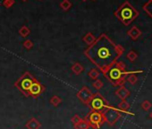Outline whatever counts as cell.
I'll return each instance as SVG.
<instances>
[{"mask_svg": "<svg viewBox=\"0 0 152 129\" xmlns=\"http://www.w3.org/2000/svg\"><path fill=\"white\" fill-rule=\"evenodd\" d=\"M103 82L101 81V80H99V79H97V80H95V82L92 84V86L96 89V90H100L102 87H103Z\"/></svg>", "mask_w": 152, "mask_h": 129, "instance_id": "cell-24", "label": "cell"}, {"mask_svg": "<svg viewBox=\"0 0 152 129\" xmlns=\"http://www.w3.org/2000/svg\"><path fill=\"white\" fill-rule=\"evenodd\" d=\"M149 117H150V118L152 119V112H151V113L149 114Z\"/></svg>", "mask_w": 152, "mask_h": 129, "instance_id": "cell-29", "label": "cell"}, {"mask_svg": "<svg viewBox=\"0 0 152 129\" xmlns=\"http://www.w3.org/2000/svg\"><path fill=\"white\" fill-rule=\"evenodd\" d=\"M22 1H23V2H27L28 0H22Z\"/></svg>", "mask_w": 152, "mask_h": 129, "instance_id": "cell-30", "label": "cell"}, {"mask_svg": "<svg viewBox=\"0 0 152 129\" xmlns=\"http://www.w3.org/2000/svg\"><path fill=\"white\" fill-rule=\"evenodd\" d=\"M77 98L84 104H86L87 106H89L91 99H92V96H93V93L91 92V91L87 87V86H83L78 92L76 94Z\"/></svg>", "mask_w": 152, "mask_h": 129, "instance_id": "cell-8", "label": "cell"}, {"mask_svg": "<svg viewBox=\"0 0 152 129\" xmlns=\"http://www.w3.org/2000/svg\"><path fill=\"white\" fill-rule=\"evenodd\" d=\"M142 8L148 16L152 17V1L151 0H148V1L143 6Z\"/></svg>", "mask_w": 152, "mask_h": 129, "instance_id": "cell-18", "label": "cell"}, {"mask_svg": "<svg viewBox=\"0 0 152 129\" xmlns=\"http://www.w3.org/2000/svg\"><path fill=\"white\" fill-rule=\"evenodd\" d=\"M115 94H116V96L119 97L122 100H125L131 95V92H130V91H129L126 87H124V86L123 85V86H120V87L116 90Z\"/></svg>", "mask_w": 152, "mask_h": 129, "instance_id": "cell-10", "label": "cell"}, {"mask_svg": "<svg viewBox=\"0 0 152 129\" xmlns=\"http://www.w3.org/2000/svg\"><path fill=\"white\" fill-rule=\"evenodd\" d=\"M39 1H42V0H39Z\"/></svg>", "mask_w": 152, "mask_h": 129, "instance_id": "cell-33", "label": "cell"}, {"mask_svg": "<svg viewBox=\"0 0 152 129\" xmlns=\"http://www.w3.org/2000/svg\"><path fill=\"white\" fill-rule=\"evenodd\" d=\"M60 7L64 11H68L72 7V3L70 0H63V1L60 3Z\"/></svg>", "mask_w": 152, "mask_h": 129, "instance_id": "cell-21", "label": "cell"}, {"mask_svg": "<svg viewBox=\"0 0 152 129\" xmlns=\"http://www.w3.org/2000/svg\"><path fill=\"white\" fill-rule=\"evenodd\" d=\"M151 1H152V0H151Z\"/></svg>", "mask_w": 152, "mask_h": 129, "instance_id": "cell-34", "label": "cell"}, {"mask_svg": "<svg viewBox=\"0 0 152 129\" xmlns=\"http://www.w3.org/2000/svg\"><path fill=\"white\" fill-rule=\"evenodd\" d=\"M99 75H100V71H99V69H97V68H92V69H91L90 72H89V74H88L89 77H90L91 79H92V80H97L98 77L99 76Z\"/></svg>", "mask_w": 152, "mask_h": 129, "instance_id": "cell-19", "label": "cell"}, {"mask_svg": "<svg viewBox=\"0 0 152 129\" xmlns=\"http://www.w3.org/2000/svg\"><path fill=\"white\" fill-rule=\"evenodd\" d=\"M137 73H142V71H134V72H128V75L126 77V80L131 84H135L138 82V77L136 76Z\"/></svg>", "mask_w": 152, "mask_h": 129, "instance_id": "cell-13", "label": "cell"}, {"mask_svg": "<svg viewBox=\"0 0 152 129\" xmlns=\"http://www.w3.org/2000/svg\"><path fill=\"white\" fill-rule=\"evenodd\" d=\"M141 108L145 110V111H148L150 108H152V104L149 100H144L142 103H141Z\"/></svg>", "mask_w": 152, "mask_h": 129, "instance_id": "cell-25", "label": "cell"}, {"mask_svg": "<svg viewBox=\"0 0 152 129\" xmlns=\"http://www.w3.org/2000/svg\"><path fill=\"white\" fill-rule=\"evenodd\" d=\"M141 31L137 27V26H133V27H132L128 32H127V35L132 40H138L140 37V35H141Z\"/></svg>", "mask_w": 152, "mask_h": 129, "instance_id": "cell-11", "label": "cell"}, {"mask_svg": "<svg viewBox=\"0 0 152 129\" xmlns=\"http://www.w3.org/2000/svg\"><path fill=\"white\" fill-rule=\"evenodd\" d=\"M44 91H45V87L43 86V84L36 79L32 83V84L30 88L29 95L33 97V98H38Z\"/></svg>", "mask_w": 152, "mask_h": 129, "instance_id": "cell-9", "label": "cell"}, {"mask_svg": "<svg viewBox=\"0 0 152 129\" xmlns=\"http://www.w3.org/2000/svg\"><path fill=\"white\" fill-rule=\"evenodd\" d=\"M126 57L128 58V60H129L130 62H134V61L138 58V55H137V53H136L135 51L131 50V51H129L128 54L126 55Z\"/></svg>", "mask_w": 152, "mask_h": 129, "instance_id": "cell-23", "label": "cell"}, {"mask_svg": "<svg viewBox=\"0 0 152 129\" xmlns=\"http://www.w3.org/2000/svg\"><path fill=\"white\" fill-rule=\"evenodd\" d=\"M25 127L27 129H39L41 127V124L37 118L32 117L27 121V123L25 124Z\"/></svg>", "mask_w": 152, "mask_h": 129, "instance_id": "cell-12", "label": "cell"}, {"mask_svg": "<svg viewBox=\"0 0 152 129\" xmlns=\"http://www.w3.org/2000/svg\"><path fill=\"white\" fill-rule=\"evenodd\" d=\"M124 48L115 44L107 34L102 33L95 42L89 46L84 55L104 75L124 54Z\"/></svg>", "mask_w": 152, "mask_h": 129, "instance_id": "cell-1", "label": "cell"}, {"mask_svg": "<svg viewBox=\"0 0 152 129\" xmlns=\"http://www.w3.org/2000/svg\"><path fill=\"white\" fill-rule=\"evenodd\" d=\"M90 127H91V125H90V124L88 123V121L85 118H83L79 124L74 125L75 129H89Z\"/></svg>", "mask_w": 152, "mask_h": 129, "instance_id": "cell-17", "label": "cell"}, {"mask_svg": "<svg viewBox=\"0 0 152 129\" xmlns=\"http://www.w3.org/2000/svg\"><path fill=\"white\" fill-rule=\"evenodd\" d=\"M130 108V104L126 101V100H122L118 105H117V109L120 110L122 113H128L130 115H132V113H130L128 110Z\"/></svg>", "mask_w": 152, "mask_h": 129, "instance_id": "cell-14", "label": "cell"}, {"mask_svg": "<svg viewBox=\"0 0 152 129\" xmlns=\"http://www.w3.org/2000/svg\"><path fill=\"white\" fill-rule=\"evenodd\" d=\"M125 68L126 66L123 61H116L104 74V76L114 86H123L126 82V77L128 75V72Z\"/></svg>", "mask_w": 152, "mask_h": 129, "instance_id": "cell-2", "label": "cell"}, {"mask_svg": "<svg viewBox=\"0 0 152 129\" xmlns=\"http://www.w3.org/2000/svg\"><path fill=\"white\" fill-rule=\"evenodd\" d=\"M82 120H83V118H81L79 115H74V116L72 117V119H71V121H72V123L73 124V125L79 124Z\"/></svg>", "mask_w": 152, "mask_h": 129, "instance_id": "cell-28", "label": "cell"}, {"mask_svg": "<svg viewBox=\"0 0 152 129\" xmlns=\"http://www.w3.org/2000/svg\"><path fill=\"white\" fill-rule=\"evenodd\" d=\"M105 122H107L109 125H114L115 123L121 118L122 117V112L117 109V108H115L111 105H109L103 112H102Z\"/></svg>", "mask_w": 152, "mask_h": 129, "instance_id": "cell-6", "label": "cell"}, {"mask_svg": "<svg viewBox=\"0 0 152 129\" xmlns=\"http://www.w3.org/2000/svg\"><path fill=\"white\" fill-rule=\"evenodd\" d=\"M23 47H24L26 49H28V50H30V49H31V48H33V42H32L31 40H24L23 43Z\"/></svg>", "mask_w": 152, "mask_h": 129, "instance_id": "cell-26", "label": "cell"}, {"mask_svg": "<svg viewBox=\"0 0 152 129\" xmlns=\"http://www.w3.org/2000/svg\"><path fill=\"white\" fill-rule=\"evenodd\" d=\"M36 79L30 72H25L15 84V86L26 97H29V91L32 83Z\"/></svg>", "mask_w": 152, "mask_h": 129, "instance_id": "cell-4", "label": "cell"}, {"mask_svg": "<svg viewBox=\"0 0 152 129\" xmlns=\"http://www.w3.org/2000/svg\"><path fill=\"white\" fill-rule=\"evenodd\" d=\"M82 1H83V2H85V1H87V0H82Z\"/></svg>", "mask_w": 152, "mask_h": 129, "instance_id": "cell-31", "label": "cell"}, {"mask_svg": "<svg viewBox=\"0 0 152 129\" xmlns=\"http://www.w3.org/2000/svg\"><path fill=\"white\" fill-rule=\"evenodd\" d=\"M115 16L122 22L123 24L128 26L139 16V12L130 4V2L125 1L115 12Z\"/></svg>", "mask_w": 152, "mask_h": 129, "instance_id": "cell-3", "label": "cell"}, {"mask_svg": "<svg viewBox=\"0 0 152 129\" xmlns=\"http://www.w3.org/2000/svg\"><path fill=\"white\" fill-rule=\"evenodd\" d=\"M62 103V99L60 97H58L57 95H54L51 99H50V104L53 105L54 107H57L58 105H60Z\"/></svg>", "mask_w": 152, "mask_h": 129, "instance_id": "cell-22", "label": "cell"}, {"mask_svg": "<svg viewBox=\"0 0 152 129\" xmlns=\"http://www.w3.org/2000/svg\"><path fill=\"white\" fill-rule=\"evenodd\" d=\"M15 0H4L3 1V6L6 7V8H10L14 6L15 4Z\"/></svg>", "mask_w": 152, "mask_h": 129, "instance_id": "cell-27", "label": "cell"}, {"mask_svg": "<svg viewBox=\"0 0 152 129\" xmlns=\"http://www.w3.org/2000/svg\"><path fill=\"white\" fill-rule=\"evenodd\" d=\"M83 40L89 46H91V44H93L96 40V37L91 33V32H88L87 34H85L83 38Z\"/></svg>", "mask_w": 152, "mask_h": 129, "instance_id": "cell-16", "label": "cell"}, {"mask_svg": "<svg viewBox=\"0 0 152 129\" xmlns=\"http://www.w3.org/2000/svg\"><path fill=\"white\" fill-rule=\"evenodd\" d=\"M109 105L110 104L107 102V100L99 92H96L93 94L89 107L91 108V110L103 112Z\"/></svg>", "mask_w": 152, "mask_h": 129, "instance_id": "cell-5", "label": "cell"}, {"mask_svg": "<svg viewBox=\"0 0 152 129\" xmlns=\"http://www.w3.org/2000/svg\"><path fill=\"white\" fill-rule=\"evenodd\" d=\"M84 118L88 121L91 127L94 129H99L105 123V118L102 112H99V111L91 110Z\"/></svg>", "mask_w": 152, "mask_h": 129, "instance_id": "cell-7", "label": "cell"}, {"mask_svg": "<svg viewBox=\"0 0 152 129\" xmlns=\"http://www.w3.org/2000/svg\"><path fill=\"white\" fill-rule=\"evenodd\" d=\"M93 1H96V0H93Z\"/></svg>", "mask_w": 152, "mask_h": 129, "instance_id": "cell-32", "label": "cell"}, {"mask_svg": "<svg viewBox=\"0 0 152 129\" xmlns=\"http://www.w3.org/2000/svg\"><path fill=\"white\" fill-rule=\"evenodd\" d=\"M72 73L73 74H75V75H79L80 74H82L83 72V70H84V67H83V64H80V63H78V62H76V63H74L72 66Z\"/></svg>", "mask_w": 152, "mask_h": 129, "instance_id": "cell-15", "label": "cell"}, {"mask_svg": "<svg viewBox=\"0 0 152 129\" xmlns=\"http://www.w3.org/2000/svg\"><path fill=\"white\" fill-rule=\"evenodd\" d=\"M31 33V30L27 27V26H23L20 30H19V34L20 36H22L23 38H26L30 35Z\"/></svg>", "mask_w": 152, "mask_h": 129, "instance_id": "cell-20", "label": "cell"}]
</instances>
